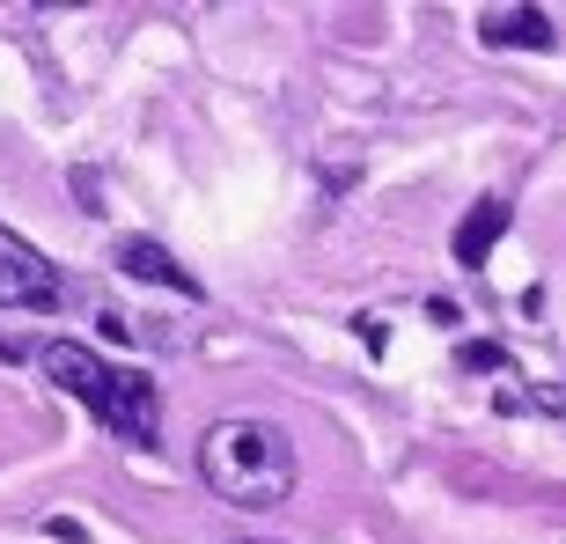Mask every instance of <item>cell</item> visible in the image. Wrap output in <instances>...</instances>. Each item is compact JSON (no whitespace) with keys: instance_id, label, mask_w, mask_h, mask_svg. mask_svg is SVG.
Returning a JSON list of instances; mask_svg holds the SVG:
<instances>
[{"instance_id":"obj_1","label":"cell","mask_w":566,"mask_h":544,"mask_svg":"<svg viewBox=\"0 0 566 544\" xmlns=\"http://www.w3.org/2000/svg\"><path fill=\"white\" fill-rule=\"evenodd\" d=\"M294 441L280 435L273 419H251V412H235V419H213L207 435H199V479H207L213 501H229V508H280L294 493Z\"/></svg>"},{"instance_id":"obj_2","label":"cell","mask_w":566,"mask_h":544,"mask_svg":"<svg viewBox=\"0 0 566 544\" xmlns=\"http://www.w3.org/2000/svg\"><path fill=\"white\" fill-rule=\"evenodd\" d=\"M38 368L60 383L66 398H82L118 441H133V449H155V441H163V390H155V376L111 368L104 354H88V346H74V338L38 346Z\"/></svg>"},{"instance_id":"obj_3","label":"cell","mask_w":566,"mask_h":544,"mask_svg":"<svg viewBox=\"0 0 566 544\" xmlns=\"http://www.w3.org/2000/svg\"><path fill=\"white\" fill-rule=\"evenodd\" d=\"M66 302V280L44 251H30L15 229H0V310H38L52 316Z\"/></svg>"},{"instance_id":"obj_4","label":"cell","mask_w":566,"mask_h":544,"mask_svg":"<svg viewBox=\"0 0 566 544\" xmlns=\"http://www.w3.org/2000/svg\"><path fill=\"white\" fill-rule=\"evenodd\" d=\"M118 272H133V280H147V287H163V294H185V302H199V272L191 265H177V258L155 243V236H126L118 243Z\"/></svg>"},{"instance_id":"obj_5","label":"cell","mask_w":566,"mask_h":544,"mask_svg":"<svg viewBox=\"0 0 566 544\" xmlns=\"http://www.w3.org/2000/svg\"><path fill=\"white\" fill-rule=\"evenodd\" d=\"M501 229H507V199L493 191V199H479V207L457 221V243H449V251H457V265H485V258H493V243H501Z\"/></svg>"},{"instance_id":"obj_6","label":"cell","mask_w":566,"mask_h":544,"mask_svg":"<svg viewBox=\"0 0 566 544\" xmlns=\"http://www.w3.org/2000/svg\"><path fill=\"white\" fill-rule=\"evenodd\" d=\"M485 44H530V52H552V22L537 8H515V15H485Z\"/></svg>"},{"instance_id":"obj_7","label":"cell","mask_w":566,"mask_h":544,"mask_svg":"<svg viewBox=\"0 0 566 544\" xmlns=\"http://www.w3.org/2000/svg\"><path fill=\"white\" fill-rule=\"evenodd\" d=\"M457 360H463V368H501V346H493V338H463V346H457Z\"/></svg>"},{"instance_id":"obj_8","label":"cell","mask_w":566,"mask_h":544,"mask_svg":"<svg viewBox=\"0 0 566 544\" xmlns=\"http://www.w3.org/2000/svg\"><path fill=\"white\" fill-rule=\"evenodd\" d=\"M243 544H258V537H243Z\"/></svg>"}]
</instances>
